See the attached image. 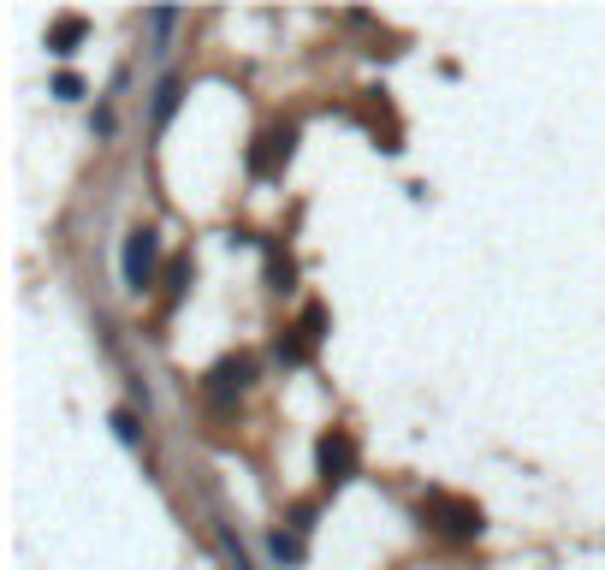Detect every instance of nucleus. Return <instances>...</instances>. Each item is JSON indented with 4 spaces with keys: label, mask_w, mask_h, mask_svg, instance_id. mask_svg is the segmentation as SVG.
Segmentation results:
<instances>
[{
    "label": "nucleus",
    "mask_w": 605,
    "mask_h": 570,
    "mask_svg": "<svg viewBox=\"0 0 605 570\" xmlns=\"http://www.w3.org/2000/svg\"><path fill=\"white\" fill-rule=\"evenodd\" d=\"M291 143H298V131H291V126H273V131L262 137V149L250 154V167L262 172V179H268V172H280V167L291 161Z\"/></svg>",
    "instance_id": "obj_5"
},
{
    "label": "nucleus",
    "mask_w": 605,
    "mask_h": 570,
    "mask_svg": "<svg viewBox=\"0 0 605 570\" xmlns=\"http://www.w3.org/2000/svg\"><path fill=\"white\" fill-rule=\"evenodd\" d=\"M315 463H321V481H326V488H344V481L356 476V440L344 434V428H333V434H321V446H315Z\"/></svg>",
    "instance_id": "obj_2"
},
{
    "label": "nucleus",
    "mask_w": 605,
    "mask_h": 570,
    "mask_svg": "<svg viewBox=\"0 0 605 570\" xmlns=\"http://www.w3.org/2000/svg\"><path fill=\"white\" fill-rule=\"evenodd\" d=\"M113 428H119V440H125V446H137V417H125V410H119Z\"/></svg>",
    "instance_id": "obj_9"
},
{
    "label": "nucleus",
    "mask_w": 605,
    "mask_h": 570,
    "mask_svg": "<svg viewBox=\"0 0 605 570\" xmlns=\"http://www.w3.org/2000/svg\"><path fill=\"white\" fill-rule=\"evenodd\" d=\"M154 262H161V238H154L149 227L131 232V238H125V286H131V291H149Z\"/></svg>",
    "instance_id": "obj_3"
},
{
    "label": "nucleus",
    "mask_w": 605,
    "mask_h": 570,
    "mask_svg": "<svg viewBox=\"0 0 605 570\" xmlns=\"http://www.w3.org/2000/svg\"><path fill=\"white\" fill-rule=\"evenodd\" d=\"M172 108H179V78H161V90H154V126H167Z\"/></svg>",
    "instance_id": "obj_7"
},
{
    "label": "nucleus",
    "mask_w": 605,
    "mask_h": 570,
    "mask_svg": "<svg viewBox=\"0 0 605 570\" xmlns=\"http://www.w3.org/2000/svg\"><path fill=\"white\" fill-rule=\"evenodd\" d=\"M250 374H255L250 357H226V362H220V369L209 374V399H214V404H232L238 392L250 387Z\"/></svg>",
    "instance_id": "obj_4"
},
{
    "label": "nucleus",
    "mask_w": 605,
    "mask_h": 570,
    "mask_svg": "<svg viewBox=\"0 0 605 570\" xmlns=\"http://www.w3.org/2000/svg\"><path fill=\"white\" fill-rule=\"evenodd\" d=\"M273 552H280L285 564H298V559H303V534H285V529H280V534H273Z\"/></svg>",
    "instance_id": "obj_8"
},
{
    "label": "nucleus",
    "mask_w": 605,
    "mask_h": 570,
    "mask_svg": "<svg viewBox=\"0 0 605 570\" xmlns=\"http://www.w3.org/2000/svg\"><path fill=\"white\" fill-rule=\"evenodd\" d=\"M78 42H83V19H60L54 37H48V48H54V54H72Z\"/></svg>",
    "instance_id": "obj_6"
},
{
    "label": "nucleus",
    "mask_w": 605,
    "mask_h": 570,
    "mask_svg": "<svg viewBox=\"0 0 605 570\" xmlns=\"http://www.w3.org/2000/svg\"><path fill=\"white\" fill-rule=\"evenodd\" d=\"M422 523H434L445 541H475V534L487 529V517H481V506L463 499V493H427L422 499Z\"/></svg>",
    "instance_id": "obj_1"
}]
</instances>
